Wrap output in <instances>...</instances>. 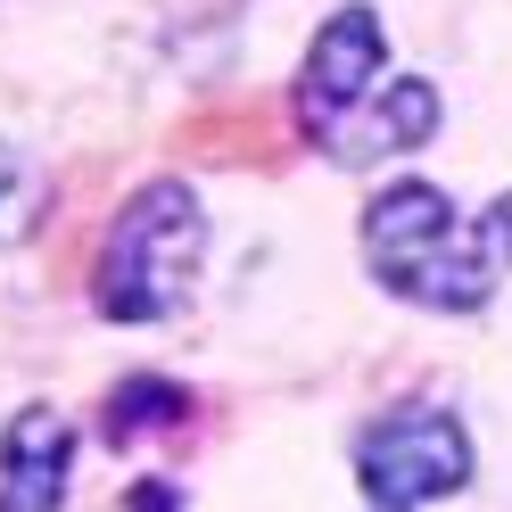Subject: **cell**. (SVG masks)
<instances>
[{
	"label": "cell",
	"instance_id": "obj_1",
	"mask_svg": "<svg viewBox=\"0 0 512 512\" xmlns=\"http://www.w3.org/2000/svg\"><path fill=\"white\" fill-rule=\"evenodd\" d=\"M364 265L430 314H479L512 273V190L463 215L438 182H389L364 207Z\"/></svg>",
	"mask_w": 512,
	"mask_h": 512
},
{
	"label": "cell",
	"instance_id": "obj_2",
	"mask_svg": "<svg viewBox=\"0 0 512 512\" xmlns=\"http://www.w3.org/2000/svg\"><path fill=\"white\" fill-rule=\"evenodd\" d=\"M199 256H207L199 199H190V182L157 174L116 207L108 240H100V273H91V306L108 323H166L199 281Z\"/></svg>",
	"mask_w": 512,
	"mask_h": 512
},
{
	"label": "cell",
	"instance_id": "obj_3",
	"mask_svg": "<svg viewBox=\"0 0 512 512\" xmlns=\"http://www.w3.org/2000/svg\"><path fill=\"white\" fill-rule=\"evenodd\" d=\"M356 479L380 512H422L438 496H463L471 488V430L438 405L380 413L356 438Z\"/></svg>",
	"mask_w": 512,
	"mask_h": 512
},
{
	"label": "cell",
	"instance_id": "obj_4",
	"mask_svg": "<svg viewBox=\"0 0 512 512\" xmlns=\"http://www.w3.org/2000/svg\"><path fill=\"white\" fill-rule=\"evenodd\" d=\"M380 67H389V34H380V9H339L323 34H314L306 67H298V124L314 141H331L347 116H356L372 91H380Z\"/></svg>",
	"mask_w": 512,
	"mask_h": 512
},
{
	"label": "cell",
	"instance_id": "obj_5",
	"mask_svg": "<svg viewBox=\"0 0 512 512\" xmlns=\"http://www.w3.org/2000/svg\"><path fill=\"white\" fill-rule=\"evenodd\" d=\"M67 463H75V430L50 405H17L0 430V512H58L67 504Z\"/></svg>",
	"mask_w": 512,
	"mask_h": 512
},
{
	"label": "cell",
	"instance_id": "obj_6",
	"mask_svg": "<svg viewBox=\"0 0 512 512\" xmlns=\"http://www.w3.org/2000/svg\"><path fill=\"white\" fill-rule=\"evenodd\" d=\"M430 124H438V91L422 75H397V83H380V108L372 124H347L339 141H323L331 157H347V166H364V157H397V149H422L430 141Z\"/></svg>",
	"mask_w": 512,
	"mask_h": 512
},
{
	"label": "cell",
	"instance_id": "obj_7",
	"mask_svg": "<svg viewBox=\"0 0 512 512\" xmlns=\"http://www.w3.org/2000/svg\"><path fill=\"white\" fill-rule=\"evenodd\" d=\"M182 149L190 157H215V166H273L281 157V133H273V116L265 108H207V116H190L182 124Z\"/></svg>",
	"mask_w": 512,
	"mask_h": 512
},
{
	"label": "cell",
	"instance_id": "obj_8",
	"mask_svg": "<svg viewBox=\"0 0 512 512\" xmlns=\"http://www.w3.org/2000/svg\"><path fill=\"white\" fill-rule=\"evenodd\" d=\"M190 422V389H174V380H157V372H141V380H124V389H108V446H133V438H149V430H182Z\"/></svg>",
	"mask_w": 512,
	"mask_h": 512
},
{
	"label": "cell",
	"instance_id": "obj_9",
	"mask_svg": "<svg viewBox=\"0 0 512 512\" xmlns=\"http://www.w3.org/2000/svg\"><path fill=\"white\" fill-rule=\"evenodd\" d=\"M50 215V174L17 141H0V248H25Z\"/></svg>",
	"mask_w": 512,
	"mask_h": 512
},
{
	"label": "cell",
	"instance_id": "obj_10",
	"mask_svg": "<svg viewBox=\"0 0 512 512\" xmlns=\"http://www.w3.org/2000/svg\"><path fill=\"white\" fill-rule=\"evenodd\" d=\"M133 512H182L174 479H141V488H133Z\"/></svg>",
	"mask_w": 512,
	"mask_h": 512
},
{
	"label": "cell",
	"instance_id": "obj_11",
	"mask_svg": "<svg viewBox=\"0 0 512 512\" xmlns=\"http://www.w3.org/2000/svg\"><path fill=\"white\" fill-rule=\"evenodd\" d=\"M372 512H380V504H372Z\"/></svg>",
	"mask_w": 512,
	"mask_h": 512
}]
</instances>
